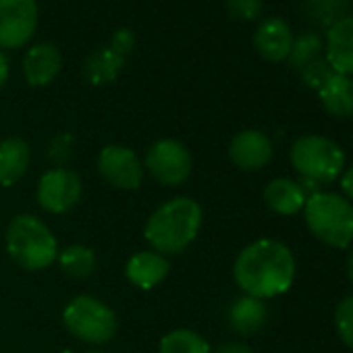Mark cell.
Instances as JSON below:
<instances>
[{"instance_id":"cell-1","label":"cell","mask_w":353,"mask_h":353,"mask_svg":"<svg viewBox=\"0 0 353 353\" xmlns=\"http://www.w3.org/2000/svg\"><path fill=\"white\" fill-rule=\"evenodd\" d=\"M297 262L289 245L258 239L245 245L233 262V279L243 295L272 299L287 293L295 281Z\"/></svg>"},{"instance_id":"cell-2","label":"cell","mask_w":353,"mask_h":353,"mask_svg":"<svg viewBox=\"0 0 353 353\" xmlns=\"http://www.w3.org/2000/svg\"><path fill=\"white\" fill-rule=\"evenodd\" d=\"M204 223V210L194 198H172L158 206L145 227L143 237L150 248L162 256H176L185 252L198 237Z\"/></svg>"},{"instance_id":"cell-3","label":"cell","mask_w":353,"mask_h":353,"mask_svg":"<svg viewBox=\"0 0 353 353\" xmlns=\"http://www.w3.org/2000/svg\"><path fill=\"white\" fill-rule=\"evenodd\" d=\"M5 248L11 260L28 270L40 272L59 258V243L50 227L34 214H17L5 233Z\"/></svg>"},{"instance_id":"cell-4","label":"cell","mask_w":353,"mask_h":353,"mask_svg":"<svg viewBox=\"0 0 353 353\" xmlns=\"http://www.w3.org/2000/svg\"><path fill=\"white\" fill-rule=\"evenodd\" d=\"M307 231L324 245L347 250L353 243V204L341 194L316 192L303 206Z\"/></svg>"},{"instance_id":"cell-5","label":"cell","mask_w":353,"mask_h":353,"mask_svg":"<svg viewBox=\"0 0 353 353\" xmlns=\"http://www.w3.org/2000/svg\"><path fill=\"white\" fill-rule=\"evenodd\" d=\"M291 164L303 181L326 185L336 181L345 168L343 148L324 135H301L293 141L289 152Z\"/></svg>"},{"instance_id":"cell-6","label":"cell","mask_w":353,"mask_h":353,"mask_svg":"<svg viewBox=\"0 0 353 353\" xmlns=\"http://www.w3.org/2000/svg\"><path fill=\"white\" fill-rule=\"evenodd\" d=\"M63 324L77 341L88 345L110 343L119 330L114 310L94 295L73 297L63 312Z\"/></svg>"},{"instance_id":"cell-7","label":"cell","mask_w":353,"mask_h":353,"mask_svg":"<svg viewBox=\"0 0 353 353\" xmlns=\"http://www.w3.org/2000/svg\"><path fill=\"white\" fill-rule=\"evenodd\" d=\"M143 170L164 188L183 185L194 170V158L188 145L179 139L162 137L154 141L143 158Z\"/></svg>"},{"instance_id":"cell-8","label":"cell","mask_w":353,"mask_h":353,"mask_svg":"<svg viewBox=\"0 0 353 353\" xmlns=\"http://www.w3.org/2000/svg\"><path fill=\"white\" fill-rule=\"evenodd\" d=\"M83 194L81 176L65 166L46 170L36 188L38 206L48 214H65L77 206Z\"/></svg>"},{"instance_id":"cell-9","label":"cell","mask_w":353,"mask_h":353,"mask_svg":"<svg viewBox=\"0 0 353 353\" xmlns=\"http://www.w3.org/2000/svg\"><path fill=\"white\" fill-rule=\"evenodd\" d=\"M96 166L102 179L117 190L135 192L143 183V164L137 154L127 145H104L98 154Z\"/></svg>"},{"instance_id":"cell-10","label":"cell","mask_w":353,"mask_h":353,"mask_svg":"<svg viewBox=\"0 0 353 353\" xmlns=\"http://www.w3.org/2000/svg\"><path fill=\"white\" fill-rule=\"evenodd\" d=\"M36 28V0H0V50H15L30 44Z\"/></svg>"},{"instance_id":"cell-11","label":"cell","mask_w":353,"mask_h":353,"mask_svg":"<svg viewBox=\"0 0 353 353\" xmlns=\"http://www.w3.org/2000/svg\"><path fill=\"white\" fill-rule=\"evenodd\" d=\"M229 160L245 172H254L264 168L272 156H274V145L272 139L260 131V129H243L239 131L231 143H229Z\"/></svg>"},{"instance_id":"cell-12","label":"cell","mask_w":353,"mask_h":353,"mask_svg":"<svg viewBox=\"0 0 353 353\" xmlns=\"http://www.w3.org/2000/svg\"><path fill=\"white\" fill-rule=\"evenodd\" d=\"M293 40L295 38H293L289 23L281 17L264 19L254 34V46L258 54L268 63L287 61L293 48Z\"/></svg>"},{"instance_id":"cell-13","label":"cell","mask_w":353,"mask_h":353,"mask_svg":"<svg viewBox=\"0 0 353 353\" xmlns=\"http://www.w3.org/2000/svg\"><path fill=\"white\" fill-rule=\"evenodd\" d=\"M63 67L61 50L50 42L34 44L23 59V77L32 88H44L57 79Z\"/></svg>"},{"instance_id":"cell-14","label":"cell","mask_w":353,"mask_h":353,"mask_svg":"<svg viewBox=\"0 0 353 353\" xmlns=\"http://www.w3.org/2000/svg\"><path fill=\"white\" fill-rule=\"evenodd\" d=\"M326 63L334 73L353 77V17H339L328 28Z\"/></svg>"},{"instance_id":"cell-15","label":"cell","mask_w":353,"mask_h":353,"mask_svg":"<svg viewBox=\"0 0 353 353\" xmlns=\"http://www.w3.org/2000/svg\"><path fill=\"white\" fill-rule=\"evenodd\" d=\"M170 272V262L166 256L154 252V250H143L133 254L127 264H125V276L127 281L143 291H150L158 287Z\"/></svg>"},{"instance_id":"cell-16","label":"cell","mask_w":353,"mask_h":353,"mask_svg":"<svg viewBox=\"0 0 353 353\" xmlns=\"http://www.w3.org/2000/svg\"><path fill=\"white\" fill-rule=\"evenodd\" d=\"M32 164V148L19 137L11 135L0 141V188H13L19 183Z\"/></svg>"},{"instance_id":"cell-17","label":"cell","mask_w":353,"mask_h":353,"mask_svg":"<svg viewBox=\"0 0 353 353\" xmlns=\"http://www.w3.org/2000/svg\"><path fill=\"white\" fill-rule=\"evenodd\" d=\"M307 194L299 185V181H293L289 176H279L272 179L264 188V204L268 210L281 216H293L299 214L305 206Z\"/></svg>"},{"instance_id":"cell-18","label":"cell","mask_w":353,"mask_h":353,"mask_svg":"<svg viewBox=\"0 0 353 353\" xmlns=\"http://www.w3.org/2000/svg\"><path fill=\"white\" fill-rule=\"evenodd\" d=\"M316 92L324 110L330 117L336 119L353 117V77L332 71Z\"/></svg>"},{"instance_id":"cell-19","label":"cell","mask_w":353,"mask_h":353,"mask_svg":"<svg viewBox=\"0 0 353 353\" xmlns=\"http://www.w3.org/2000/svg\"><path fill=\"white\" fill-rule=\"evenodd\" d=\"M268 318V307L264 299L241 295L229 307V324L241 336H254Z\"/></svg>"},{"instance_id":"cell-20","label":"cell","mask_w":353,"mask_h":353,"mask_svg":"<svg viewBox=\"0 0 353 353\" xmlns=\"http://www.w3.org/2000/svg\"><path fill=\"white\" fill-rule=\"evenodd\" d=\"M123 67H125V57L117 54L110 48H102L85 61L83 73L90 83L102 85V83L114 81L119 77V73L123 71Z\"/></svg>"},{"instance_id":"cell-21","label":"cell","mask_w":353,"mask_h":353,"mask_svg":"<svg viewBox=\"0 0 353 353\" xmlns=\"http://www.w3.org/2000/svg\"><path fill=\"white\" fill-rule=\"evenodd\" d=\"M59 264H61V270L71 276V279H88L94 274L96 270V254L92 248L88 245H81V243H73V245H67L63 250H59Z\"/></svg>"},{"instance_id":"cell-22","label":"cell","mask_w":353,"mask_h":353,"mask_svg":"<svg viewBox=\"0 0 353 353\" xmlns=\"http://www.w3.org/2000/svg\"><path fill=\"white\" fill-rule=\"evenodd\" d=\"M158 353H212V347L192 328H174L160 339Z\"/></svg>"},{"instance_id":"cell-23","label":"cell","mask_w":353,"mask_h":353,"mask_svg":"<svg viewBox=\"0 0 353 353\" xmlns=\"http://www.w3.org/2000/svg\"><path fill=\"white\" fill-rule=\"evenodd\" d=\"M322 40L316 36V34H303L299 38L293 40V48H291V54H289V63L293 69L301 71L303 67H307L310 63L318 61L320 54H322Z\"/></svg>"},{"instance_id":"cell-24","label":"cell","mask_w":353,"mask_h":353,"mask_svg":"<svg viewBox=\"0 0 353 353\" xmlns=\"http://www.w3.org/2000/svg\"><path fill=\"white\" fill-rule=\"evenodd\" d=\"M334 328L343 345L353 349V295H347L339 301L334 310Z\"/></svg>"},{"instance_id":"cell-25","label":"cell","mask_w":353,"mask_h":353,"mask_svg":"<svg viewBox=\"0 0 353 353\" xmlns=\"http://www.w3.org/2000/svg\"><path fill=\"white\" fill-rule=\"evenodd\" d=\"M231 17L239 21H254L262 13V0H225Z\"/></svg>"},{"instance_id":"cell-26","label":"cell","mask_w":353,"mask_h":353,"mask_svg":"<svg viewBox=\"0 0 353 353\" xmlns=\"http://www.w3.org/2000/svg\"><path fill=\"white\" fill-rule=\"evenodd\" d=\"M299 73V77H301V81L307 85V88H312V90H318L322 83H324V79L332 73V69L328 67V63H326V59H318V61H314V63H310L307 67H303L301 71H297Z\"/></svg>"},{"instance_id":"cell-27","label":"cell","mask_w":353,"mask_h":353,"mask_svg":"<svg viewBox=\"0 0 353 353\" xmlns=\"http://www.w3.org/2000/svg\"><path fill=\"white\" fill-rule=\"evenodd\" d=\"M108 48L114 50V52L121 54V57H127V54L135 48V36H133V32L127 30V28L117 30V32L112 34V38H110V46H108Z\"/></svg>"},{"instance_id":"cell-28","label":"cell","mask_w":353,"mask_h":353,"mask_svg":"<svg viewBox=\"0 0 353 353\" xmlns=\"http://www.w3.org/2000/svg\"><path fill=\"white\" fill-rule=\"evenodd\" d=\"M71 150V137L69 135H59L54 141H52V145H50V158H54L57 160V156H59V152H61V162L63 160H67L69 158V152Z\"/></svg>"},{"instance_id":"cell-29","label":"cell","mask_w":353,"mask_h":353,"mask_svg":"<svg viewBox=\"0 0 353 353\" xmlns=\"http://www.w3.org/2000/svg\"><path fill=\"white\" fill-rule=\"evenodd\" d=\"M212 353H252V347L243 341H225Z\"/></svg>"},{"instance_id":"cell-30","label":"cell","mask_w":353,"mask_h":353,"mask_svg":"<svg viewBox=\"0 0 353 353\" xmlns=\"http://www.w3.org/2000/svg\"><path fill=\"white\" fill-rule=\"evenodd\" d=\"M341 196L343 198H347L351 204H353V166L351 168H347L343 174H341Z\"/></svg>"},{"instance_id":"cell-31","label":"cell","mask_w":353,"mask_h":353,"mask_svg":"<svg viewBox=\"0 0 353 353\" xmlns=\"http://www.w3.org/2000/svg\"><path fill=\"white\" fill-rule=\"evenodd\" d=\"M9 73H11V65H9V59L7 54L0 50V88H3L9 79Z\"/></svg>"},{"instance_id":"cell-32","label":"cell","mask_w":353,"mask_h":353,"mask_svg":"<svg viewBox=\"0 0 353 353\" xmlns=\"http://www.w3.org/2000/svg\"><path fill=\"white\" fill-rule=\"evenodd\" d=\"M347 279L353 285V248L349 250V256H347Z\"/></svg>"},{"instance_id":"cell-33","label":"cell","mask_w":353,"mask_h":353,"mask_svg":"<svg viewBox=\"0 0 353 353\" xmlns=\"http://www.w3.org/2000/svg\"><path fill=\"white\" fill-rule=\"evenodd\" d=\"M63 353H73V351H69V349H65ZM85 353H106V351H85Z\"/></svg>"}]
</instances>
